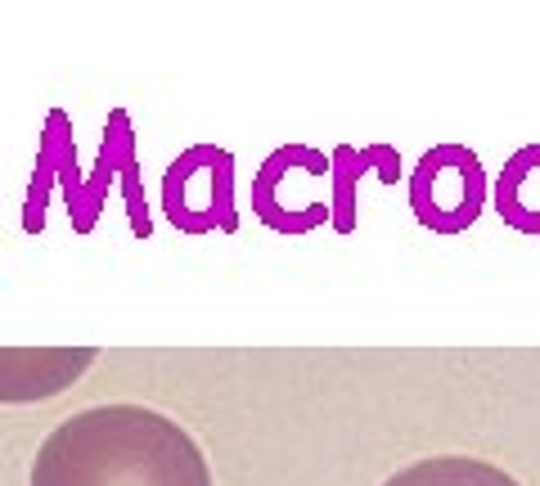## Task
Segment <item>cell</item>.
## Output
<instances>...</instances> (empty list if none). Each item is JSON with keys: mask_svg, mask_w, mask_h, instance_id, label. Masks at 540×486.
<instances>
[{"mask_svg": "<svg viewBox=\"0 0 540 486\" xmlns=\"http://www.w3.org/2000/svg\"><path fill=\"white\" fill-rule=\"evenodd\" d=\"M414 221L432 234H464L486 207V171L468 144H437L410 171Z\"/></svg>", "mask_w": 540, "mask_h": 486, "instance_id": "obj_2", "label": "cell"}, {"mask_svg": "<svg viewBox=\"0 0 540 486\" xmlns=\"http://www.w3.org/2000/svg\"><path fill=\"white\" fill-rule=\"evenodd\" d=\"M95 365V347L77 351H0V401H45L72 387L86 369Z\"/></svg>", "mask_w": 540, "mask_h": 486, "instance_id": "obj_4", "label": "cell"}, {"mask_svg": "<svg viewBox=\"0 0 540 486\" xmlns=\"http://www.w3.org/2000/svg\"><path fill=\"white\" fill-rule=\"evenodd\" d=\"M365 171H378V180L396 185L401 176V158L387 144H374V149H351V144H338L329 153V180H333V203H329V221L338 225L342 234L356 230V180Z\"/></svg>", "mask_w": 540, "mask_h": 486, "instance_id": "obj_5", "label": "cell"}, {"mask_svg": "<svg viewBox=\"0 0 540 486\" xmlns=\"http://www.w3.org/2000/svg\"><path fill=\"white\" fill-rule=\"evenodd\" d=\"M32 486H216L207 455L149 405H90L36 446Z\"/></svg>", "mask_w": 540, "mask_h": 486, "instance_id": "obj_1", "label": "cell"}, {"mask_svg": "<svg viewBox=\"0 0 540 486\" xmlns=\"http://www.w3.org/2000/svg\"><path fill=\"white\" fill-rule=\"evenodd\" d=\"M536 171H540V144H527V149H518L504 162L500 180H495V212L522 234H540V207H531L527 198H522V185H527Z\"/></svg>", "mask_w": 540, "mask_h": 486, "instance_id": "obj_7", "label": "cell"}, {"mask_svg": "<svg viewBox=\"0 0 540 486\" xmlns=\"http://www.w3.org/2000/svg\"><path fill=\"white\" fill-rule=\"evenodd\" d=\"M383 486H522L513 473H504L500 464H486L473 455H432L414 459L410 468L392 473Z\"/></svg>", "mask_w": 540, "mask_h": 486, "instance_id": "obj_6", "label": "cell"}, {"mask_svg": "<svg viewBox=\"0 0 540 486\" xmlns=\"http://www.w3.org/2000/svg\"><path fill=\"white\" fill-rule=\"evenodd\" d=\"M162 207H167L171 225L185 234L207 230H239V212H234V158L216 144H194L185 149L162 176Z\"/></svg>", "mask_w": 540, "mask_h": 486, "instance_id": "obj_3", "label": "cell"}]
</instances>
